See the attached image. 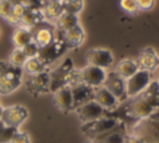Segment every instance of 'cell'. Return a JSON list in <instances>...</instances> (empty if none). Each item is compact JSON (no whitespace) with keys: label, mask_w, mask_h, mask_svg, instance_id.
Masks as SVG:
<instances>
[{"label":"cell","mask_w":159,"mask_h":143,"mask_svg":"<svg viewBox=\"0 0 159 143\" xmlns=\"http://www.w3.org/2000/svg\"><path fill=\"white\" fill-rule=\"evenodd\" d=\"M157 109H159V86L154 78L144 91L134 97L127 98L109 114L128 127L132 123L148 117Z\"/></svg>","instance_id":"cell-1"},{"label":"cell","mask_w":159,"mask_h":143,"mask_svg":"<svg viewBox=\"0 0 159 143\" xmlns=\"http://www.w3.org/2000/svg\"><path fill=\"white\" fill-rule=\"evenodd\" d=\"M127 132L140 143H159V109L128 126Z\"/></svg>","instance_id":"cell-2"},{"label":"cell","mask_w":159,"mask_h":143,"mask_svg":"<svg viewBox=\"0 0 159 143\" xmlns=\"http://www.w3.org/2000/svg\"><path fill=\"white\" fill-rule=\"evenodd\" d=\"M81 82L80 78V70H76L71 58H65L61 63L55 67L50 68V92L55 93L57 90L65 86H73Z\"/></svg>","instance_id":"cell-3"},{"label":"cell","mask_w":159,"mask_h":143,"mask_svg":"<svg viewBox=\"0 0 159 143\" xmlns=\"http://www.w3.org/2000/svg\"><path fill=\"white\" fill-rule=\"evenodd\" d=\"M122 122L118 121L116 117L111 116L109 113H107L106 116L96 119V121H92V122H88V123H83L81 129H82V133H84L88 138H91L92 141L103 136V134H107L109 132H112L113 129H116Z\"/></svg>","instance_id":"cell-4"},{"label":"cell","mask_w":159,"mask_h":143,"mask_svg":"<svg viewBox=\"0 0 159 143\" xmlns=\"http://www.w3.org/2000/svg\"><path fill=\"white\" fill-rule=\"evenodd\" d=\"M24 81V71L20 67L7 65L0 76V95L7 96L15 92Z\"/></svg>","instance_id":"cell-5"},{"label":"cell","mask_w":159,"mask_h":143,"mask_svg":"<svg viewBox=\"0 0 159 143\" xmlns=\"http://www.w3.org/2000/svg\"><path fill=\"white\" fill-rule=\"evenodd\" d=\"M25 90L31 96L36 97L40 95H45L50 92V70L36 73V75H27L26 78L22 81Z\"/></svg>","instance_id":"cell-6"},{"label":"cell","mask_w":159,"mask_h":143,"mask_svg":"<svg viewBox=\"0 0 159 143\" xmlns=\"http://www.w3.org/2000/svg\"><path fill=\"white\" fill-rule=\"evenodd\" d=\"M29 118V111L22 104H12L2 109L0 119L9 127L20 128L21 124Z\"/></svg>","instance_id":"cell-7"},{"label":"cell","mask_w":159,"mask_h":143,"mask_svg":"<svg viewBox=\"0 0 159 143\" xmlns=\"http://www.w3.org/2000/svg\"><path fill=\"white\" fill-rule=\"evenodd\" d=\"M152 81H153V73L143 70H138L132 77L125 80V91L128 98L134 97L142 91H144Z\"/></svg>","instance_id":"cell-8"},{"label":"cell","mask_w":159,"mask_h":143,"mask_svg":"<svg viewBox=\"0 0 159 143\" xmlns=\"http://www.w3.org/2000/svg\"><path fill=\"white\" fill-rule=\"evenodd\" d=\"M86 60L88 65L96 66L103 70H108L114 63V56L111 50L103 48V47H96L89 48L86 52Z\"/></svg>","instance_id":"cell-9"},{"label":"cell","mask_w":159,"mask_h":143,"mask_svg":"<svg viewBox=\"0 0 159 143\" xmlns=\"http://www.w3.org/2000/svg\"><path fill=\"white\" fill-rule=\"evenodd\" d=\"M66 51H68V50H67L65 42L62 41L61 37L56 36L55 40H53L50 45H47V46L40 48L37 56H39V57H40V58H41V60L50 67L51 63H53L56 60L61 58V57L65 55Z\"/></svg>","instance_id":"cell-10"},{"label":"cell","mask_w":159,"mask_h":143,"mask_svg":"<svg viewBox=\"0 0 159 143\" xmlns=\"http://www.w3.org/2000/svg\"><path fill=\"white\" fill-rule=\"evenodd\" d=\"M106 75H107L106 70L96 67V66H91V65H87L86 67L80 70L81 82L86 83L87 86H89L92 88H98V87L103 86Z\"/></svg>","instance_id":"cell-11"},{"label":"cell","mask_w":159,"mask_h":143,"mask_svg":"<svg viewBox=\"0 0 159 143\" xmlns=\"http://www.w3.org/2000/svg\"><path fill=\"white\" fill-rule=\"evenodd\" d=\"M103 86H104L109 92H112V93L116 96V98H117L120 103L124 102V101L128 98L127 91H125V80H123V78H122L118 73H116L113 70L107 72Z\"/></svg>","instance_id":"cell-12"},{"label":"cell","mask_w":159,"mask_h":143,"mask_svg":"<svg viewBox=\"0 0 159 143\" xmlns=\"http://www.w3.org/2000/svg\"><path fill=\"white\" fill-rule=\"evenodd\" d=\"M75 112H76L77 117L81 119L82 123H88V122L96 121V119H98V118H101V117L107 114V112L94 99L88 101L84 104L77 107L75 109Z\"/></svg>","instance_id":"cell-13"},{"label":"cell","mask_w":159,"mask_h":143,"mask_svg":"<svg viewBox=\"0 0 159 143\" xmlns=\"http://www.w3.org/2000/svg\"><path fill=\"white\" fill-rule=\"evenodd\" d=\"M135 62L139 70L153 73L159 68V55L153 47H145L139 52Z\"/></svg>","instance_id":"cell-14"},{"label":"cell","mask_w":159,"mask_h":143,"mask_svg":"<svg viewBox=\"0 0 159 143\" xmlns=\"http://www.w3.org/2000/svg\"><path fill=\"white\" fill-rule=\"evenodd\" d=\"M55 37H56L55 27L52 24L47 21L42 22L41 25H39L32 30V40L36 42V45L40 48L50 45L55 40Z\"/></svg>","instance_id":"cell-15"},{"label":"cell","mask_w":159,"mask_h":143,"mask_svg":"<svg viewBox=\"0 0 159 143\" xmlns=\"http://www.w3.org/2000/svg\"><path fill=\"white\" fill-rule=\"evenodd\" d=\"M93 99L107 112L111 113L113 111H116L118 108V106L120 104V102L116 98V96L109 92L104 86H101L98 88H94V96Z\"/></svg>","instance_id":"cell-16"},{"label":"cell","mask_w":159,"mask_h":143,"mask_svg":"<svg viewBox=\"0 0 159 143\" xmlns=\"http://www.w3.org/2000/svg\"><path fill=\"white\" fill-rule=\"evenodd\" d=\"M55 32H56V31H55ZM56 36H58V37L62 39V41L65 42L67 50L78 48V47L83 44V41H84V39H86L84 30L82 29V26H81L80 24L76 25L75 27H72V29H70V30L62 32V34H57V32H56Z\"/></svg>","instance_id":"cell-17"},{"label":"cell","mask_w":159,"mask_h":143,"mask_svg":"<svg viewBox=\"0 0 159 143\" xmlns=\"http://www.w3.org/2000/svg\"><path fill=\"white\" fill-rule=\"evenodd\" d=\"M71 91H72V97H73V108L76 109L77 107L84 104L88 101L93 99L94 96V88L87 86L83 82H78L73 86H71ZM73 109V111H75Z\"/></svg>","instance_id":"cell-18"},{"label":"cell","mask_w":159,"mask_h":143,"mask_svg":"<svg viewBox=\"0 0 159 143\" xmlns=\"http://www.w3.org/2000/svg\"><path fill=\"white\" fill-rule=\"evenodd\" d=\"M53 99H55V104L57 106V108L65 113L72 112L73 108V97H72V91L70 86H65L60 90H57L53 93Z\"/></svg>","instance_id":"cell-19"},{"label":"cell","mask_w":159,"mask_h":143,"mask_svg":"<svg viewBox=\"0 0 159 143\" xmlns=\"http://www.w3.org/2000/svg\"><path fill=\"white\" fill-rule=\"evenodd\" d=\"M45 16L41 9H35V7H26L25 14L21 17V25L20 26H25L27 29L34 30L35 27H37L39 25H41L42 22H45Z\"/></svg>","instance_id":"cell-20"},{"label":"cell","mask_w":159,"mask_h":143,"mask_svg":"<svg viewBox=\"0 0 159 143\" xmlns=\"http://www.w3.org/2000/svg\"><path fill=\"white\" fill-rule=\"evenodd\" d=\"M127 126L124 123H120L116 129L112 132L103 134L96 139H93V143H124L127 137Z\"/></svg>","instance_id":"cell-21"},{"label":"cell","mask_w":159,"mask_h":143,"mask_svg":"<svg viewBox=\"0 0 159 143\" xmlns=\"http://www.w3.org/2000/svg\"><path fill=\"white\" fill-rule=\"evenodd\" d=\"M138 70L139 68H138V65H137L135 60H133V58H123V60L117 62V65H116L113 71L116 73H118L123 80H128Z\"/></svg>","instance_id":"cell-22"},{"label":"cell","mask_w":159,"mask_h":143,"mask_svg":"<svg viewBox=\"0 0 159 143\" xmlns=\"http://www.w3.org/2000/svg\"><path fill=\"white\" fill-rule=\"evenodd\" d=\"M78 15H73V14H68V12H63L53 24L55 31L57 34H62L72 27H75L76 25H78Z\"/></svg>","instance_id":"cell-23"},{"label":"cell","mask_w":159,"mask_h":143,"mask_svg":"<svg viewBox=\"0 0 159 143\" xmlns=\"http://www.w3.org/2000/svg\"><path fill=\"white\" fill-rule=\"evenodd\" d=\"M11 41L15 47L22 48L25 45H27L30 41H32V30L27 29L25 26H17L12 32Z\"/></svg>","instance_id":"cell-24"},{"label":"cell","mask_w":159,"mask_h":143,"mask_svg":"<svg viewBox=\"0 0 159 143\" xmlns=\"http://www.w3.org/2000/svg\"><path fill=\"white\" fill-rule=\"evenodd\" d=\"M42 12H43V16H45V20L50 24H55V21L65 12L63 11V7L61 5L60 1H48L45 7L42 9Z\"/></svg>","instance_id":"cell-25"},{"label":"cell","mask_w":159,"mask_h":143,"mask_svg":"<svg viewBox=\"0 0 159 143\" xmlns=\"http://www.w3.org/2000/svg\"><path fill=\"white\" fill-rule=\"evenodd\" d=\"M50 70V67L39 57V56H34V57H29L22 67V71L26 75H36V73H41Z\"/></svg>","instance_id":"cell-26"},{"label":"cell","mask_w":159,"mask_h":143,"mask_svg":"<svg viewBox=\"0 0 159 143\" xmlns=\"http://www.w3.org/2000/svg\"><path fill=\"white\" fill-rule=\"evenodd\" d=\"M26 60H27V57H26L25 52L22 51V48H20V47H14V50H12V51L10 52V55H9L7 62H9L10 65H12V66H16V67L22 68L24 65H25V62H26Z\"/></svg>","instance_id":"cell-27"},{"label":"cell","mask_w":159,"mask_h":143,"mask_svg":"<svg viewBox=\"0 0 159 143\" xmlns=\"http://www.w3.org/2000/svg\"><path fill=\"white\" fill-rule=\"evenodd\" d=\"M65 12L78 15L83 9V0H61Z\"/></svg>","instance_id":"cell-28"},{"label":"cell","mask_w":159,"mask_h":143,"mask_svg":"<svg viewBox=\"0 0 159 143\" xmlns=\"http://www.w3.org/2000/svg\"><path fill=\"white\" fill-rule=\"evenodd\" d=\"M17 128H12L6 126L1 119H0V143H10L12 136L17 132Z\"/></svg>","instance_id":"cell-29"},{"label":"cell","mask_w":159,"mask_h":143,"mask_svg":"<svg viewBox=\"0 0 159 143\" xmlns=\"http://www.w3.org/2000/svg\"><path fill=\"white\" fill-rule=\"evenodd\" d=\"M119 6L124 12L129 15H137L140 11L137 0H119Z\"/></svg>","instance_id":"cell-30"},{"label":"cell","mask_w":159,"mask_h":143,"mask_svg":"<svg viewBox=\"0 0 159 143\" xmlns=\"http://www.w3.org/2000/svg\"><path fill=\"white\" fill-rule=\"evenodd\" d=\"M12 4H22L26 7H35V9H43L48 0H10Z\"/></svg>","instance_id":"cell-31"},{"label":"cell","mask_w":159,"mask_h":143,"mask_svg":"<svg viewBox=\"0 0 159 143\" xmlns=\"http://www.w3.org/2000/svg\"><path fill=\"white\" fill-rule=\"evenodd\" d=\"M22 51L25 52L26 57L29 58V57L37 56V55H39V51H40V47H39V46L36 45V42L32 40V41H30L27 45H25V46L22 47Z\"/></svg>","instance_id":"cell-32"},{"label":"cell","mask_w":159,"mask_h":143,"mask_svg":"<svg viewBox=\"0 0 159 143\" xmlns=\"http://www.w3.org/2000/svg\"><path fill=\"white\" fill-rule=\"evenodd\" d=\"M12 5L10 0H0V17L5 20L12 12Z\"/></svg>","instance_id":"cell-33"},{"label":"cell","mask_w":159,"mask_h":143,"mask_svg":"<svg viewBox=\"0 0 159 143\" xmlns=\"http://www.w3.org/2000/svg\"><path fill=\"white\" fill-rule=\"evenodd\" d=\"M10 143H31V138H30L29 133L22 132V131H17L12 136Z\"/></svg>","instance_id":"cell-34"},{"label":"cell","mask_w":159,"mask_h":143,"mask_svg":"<svg viewBox=\"0 0 159 143\" xmlns=\"http://www.w3.org/2000/svg\"><path fill=\"white\" fill-rule=\"evenodd\" d=\"M154 1L155 0H137L140 11H148V10H150L154 6Z\"/></svg>","instance_id":"cell-35"},{"label":"cell","mask_w":159,"mask_h":143,"mask_svg":"<svg viewBox=\"0 0 159 143\" xmlns=\"http://www.w3.org/2000/svg\"><path fill=\"white\" fill-rule=\"evenodd\" d=\"M25 11H26V6H24L22 4H14L12 5V15H15L16 17H19V19H21L22 17V15L25 14Z\"/></svg>","instance_id":"cell-36"},{"label":"cell","mask_w":159,"mask_h":143,"mask_svg":"<svg viewBox=\"0 0 159 143\" xmlns=\"http://www.w3.org/2000/svg\"><path fill=\"white\" fill-rule=\"evenodd\" d=\"M7 65H9V62H7V61H5V60H1V61H0V76H1L2 71L7 67Z\"/></svg>","instance_id":"cell-37"},{"label":"cell","mask_w":159,"mask_h":143,"mask_svg":"<svg viewBox=\"0 0 159 143\" xmlns=\"http://www.w3.org/2000/svg\"><path fill=\"white\" fill-rule=\"evenodd\" d=\"M155 81H157V83H158V86H159V71L157 72V77H155Z\"/></svg>","instance_id":"cell-38"},{"label":"cell","mask_w":159,"mask_h":143,"mask_svg":"<svg viewBox=\"0 0 159 143\" xmlns=\"http://www.w3.org/2000/svg\"><path fill=\"white\" fill-rule=\"evenodd\" d=\"M2 109H4V107L0 104V117H1V113H2Z\"/></svg>","instance_id":"cell-39"},{"label":"cell","mask_w":159,"mask_h":143,"mask_svg":"<svg viewBox=\"0 0 159 143\" xmlns=\"http://www.w3.org/2000/svg\"><path fill=\"white\" fill-rule=\"evenodd\" d=\"M84 143H93L92 141H87V142H84Z\"/></svg>","instance_id":"cell-40"},{"label":"cell","mask_w":159,"mask_h":143,"mask_svg":"<svg viewBox=\"0 0 159 143\" xmlns=\"http://www.w3.org/2000/svg\"><path fill=\"white\" fill-rule=\"evenodd\" d=\"M48 1H60L61 2V0H48Z\"/></svg>","instance_id":"cell-41"},{"label":"cell","mask_w":159,"mask_h":143,"mask_svg":"<svg viewBox=\"0 0 159 143\" xmlns=\"http://www.w3.org/2000/svg\"><path fill=\"white\" fill-rule=\"evenodd\" d=\"M0 35H1V29H0Z\"/></svg>","instance_id":"cell-42"}]
</instances>
